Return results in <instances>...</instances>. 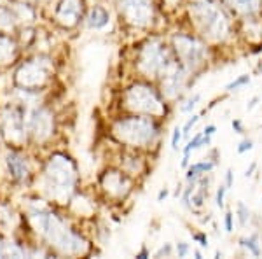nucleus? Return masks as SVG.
<instances>
[{"mask_svg": "<svg viewBox=\"0 0 262 259\" xmlns=\"http://www.w3.org/2000/svg\"><path fill=\"white\" fill-rule=\"evenodd\" d=\"M126 107L133 112H140L143 116L161 117L166 114V105L161 93L150 86V84L137 83L128 88L124 93Z\"/></svg>", "mask_w": 262, "mask_h": 259, "instance_id": "6", "label": "nucleus"}, {"mask_svg": "<svg viewBox=\"0 0 262 259\" xmlns=\"http://www.w3.org/2000/svg\"><path fill=\"white\" fill-rule=\"evenodd\" d=\"M114 135L122 144L142 147L154 142L159 135V128L150 116H129L114 125Z\"/></svg>", "mask_w": 262, "mask_h": 259, "instance_id": "3", "label": "nucleus"}, {"mask_svg": "<svg viewBox=\"0 0 262 259\" xmlns=\"http://www.w3.org/2000/svg\"><path fill=\"white\" fill-rule=\"evenodd\" d=\"M7 165H9L12 177H16V179H25V177L28 175V167H27V161L23 160V156L16 154V152H11L9 160H7Z\"/></svg>", "mask_w": 262, "mask_h": 259, "instance_id": "17", "label": "nucleus"}, {"mask_svg": "<svg viewBox=\"0 0 262 259\" xmlns=\"http://www.w3.org/2000/svg\"><path fill=\"white\" fill-rule=\"evenodd\" d=\"M119 9L126 21L135 27H149L154 18L152 0H119Z\"/></svg>", "mask_w": 262, "mask_h": 259, "instance_id": "8", "label": "nucleus"}, {"mask_svg": "<svg viewBox=\"0 0 262 259\" xmlns=\"http://www.w3.org/2000/svg\"><path fill=\"white\" fill-rule=\"evenodd\" d=\"M257 102H259V96H253V98H252L250 102H248L247 109H248V110H252V109H253V107H255V105H257Z\"/></svg>", "mask_w": 262, "mask_h": 259, "instance_id": "35", "label": "nucleus"}, {"mask_svg": "<svg viewBox=\"0 0 262 259\" xmlns=\"http://www.w3.org/2000/svg\"><path fill=\"white\" fill-rule=\"evenodd\" d=\"M255 168H257V163H252V165H250V168H248L247 172H245V175H247V177H250L252 173H253V170H255Z\"/></svg>", "mask_w": 262, "mask_h": 259, "instance_id": "36", "label": "nucleus"}, {"mask_svg": "<svg viewBox=\"0 0 262 259\" xmlns=\"http://www.w3.org/2000/svg\"><path fill=\"white\" fill-rule=\"evenodd\" d=\"M200 121V116H191L187 119V123H185L184 125V128H182V133H184V137L187 138L189 135H191V130L194 128V126H196V123Z\"/></svg>", "mask_w": 262, "mask_h": 259, "instance_id": "24", "label": "nucleus"}, {"mask_svg": "<svg viewBox=\"0 0 262 259\" xmlns=\"http://www.w3.org/2000/svg\"><path fill=\"white\" fill-rule=\"evenodd\" d=\"M215 131H217V126H215V125L205 126V130H203V137H205L206 140H212V137L215 135Z\"/></svg>", "mask_w": 262, "mask_h": 259, "instance_id": "31", "label": "nucleus"}, {"mask_svg": "<svg viewBox=\"0 0 262 259\" xmlns=\"http://www.w3.org/2000/svg\"><path fill=\"white\" fill-rule=\"evenodd\" d=\"M232 184H234V177H232V170H227L226 172V186L227 189L232 188Z\"/></svg>", "mask_w": 262, "mask_h": 259, "instance_id": "34", "label": "nucleus"}, {"mask_svg": "<svg viewBox=\"0 0 262 259\" xmlns=\"http://www.w3.org/2000/svg\"><path fill=\"white\" fill-rule=\"evenodd\" d=\"M49 77V65L48 62L32 60L25 63L21 69L16 72V81L21 88H39Z\"/></svg>", "mask_w": 262, "mask_h": 259, "instance_id": "9", "label": "nucleus"}, {"mask_svg": "<svg viewBox=\"0 0 262 259\" xmlns=\"http://www.w3.org/2000/svg\"><path fill=\"white\" fill-rule=\"evenodd\" d=\"M4 130H6L7 135H11L12 140H19L23 137L25 123H23V117H21V114L18 110L7 112V116L4 117Z\"/></svg>", "mask_w": 262, "mask_h": 259, "instance_id": "14", "label": "nucleus"}, {"mask_svg": "<svg viewBox=\"0 0 262 259\" xmlns=\"http://www.w3.org/2000/svg\"><path fill=\"white\" fill-rule=\"evenodd\" d=\"M4 254H6V245L0 244V256H4Z\"/></svg>", "mask_w": 262, "mask_h": 259, "instance_id": "39", "label": "nucleus"}, {"mask_svg": "<svg viewBox=\"0 0 262 259\" xmlns=\"http://www.w3.org/2000/svg\"><path fill=\"white\" fill-rule=\"evenodd\" d=\"M226 193H227V186L226 184L219 186L217 193H215V203H217L219 209H224V205H226Z\"/></svg>", "mask_w": 262, "mask_h": 259, "instance_id": "23", "label": "nucleus"}, {"mask_svg": "<svg viewBox=\"0 0 262 259\" xmlns=\"http://www.w3.org/2000/svg\"><path fill=\"white\" fill-rule=\"evenodd\" d=\"M138 65H140V70L143 74L154 75V77H164L179 67V58H177V54L171 53V49L163 41L154 39L143 46Z\"/></svg>", "mask_w": 262, "mask_h": 259, "instance_id": "4", "label": "nucleus"}, {"mask_svg": "<svg viewBox=\"0 0 262 259\" xmlns=\"http://www.w3.org/2000/svg\"><path fill=\"white\" fill-rule=\"evenodd\" d=\"M108 19H111V14H108V11L105 9V7H93L90 11V14H88V27L90 28H95V30H100V28L107 27L108 25Z\"/></svg>", "mask_w": 262, "mask_h": 259, "instance_id": "16", "label": "nucleus"}, {"mask_svg": "<svg viewBox=\"0 0 262 259\" xmlns=\"http://www.w3.org/2000/svg\"><path fill=\"white\" fill-rule=\"evenodd\" d=\"M200 98H201L200 93H196L194 96H191V98H189L184 105H182V112H191V110L198 105V102H200Z\"/></svg>", "mask_w": 262, "mask_h": 259, "instance_id": "25", "label": "nucleus"}, {"mask_svg": "<svg viewBox=\"0 0 262 259\" xmlns=\"http://www.w3.org/2000/svg\"><path fill=\"white\" fill-rule=\"evenodd\" d=\"M236 214H238V221H239V224H242V226H247V224L250 223L252 212L243 202H238V205H236Z\"/></svg>", "mask_w": 262, "mask_h": 259, "instance_id": "21", "label": "nucleus"}, {"mask_svg": "<svg viewBox=\"0 0 262 259\" xmlns=\"http://www.w3.org/2000/svg\"><path fill=\"white\" fill-rule=\"evenodd\" d=\"M194 256H196V259H201V257H203V254L200 252V250H194Z\"/></svg>", "mask_w": 262, "mask_h": 259, "instance_id": "40", "label": "nucleus"}, {"mask_svg": "<svg viewBox=\"0 0 262 259\" xmlns=\"http://www.w3.org/2000/svg\"><path fill=\"white\" fill-rule=\"evenodd\" d=\"M173 252V247L170 244H164L161 249L156 252V257H161V256H170V254Z\"/></svg>", "mask_w": 262, "mask_h": 259, "instance_id": "32", "label": "nucleus"}, {"mask_svg": "<svg viewBox=\"0 0 262 259\" xmlns=\"http://www.w3.org/2000/svg\"><path fill=\"white\" fill-rule=\"evenodd\" d=\"M260 244H262V235H260Z\"/></svg>", "mask_w": 262, "mask_h": 259, "instance_id": "42", "label": "nucleus"}, {"mask_svg": "<svg viewBox=\"0 0 262 259\" xmlns=\"http://www.w3.org/2000/svg\"><path fill=\"white\" fill-rule=\"evenodd\" d=\"M173 51L177 58L189 72H198L208 62V46L206 42L191 33H177L173 35Z\"/></svg>", "mask_w": 262, "mask_h": 259, "instance_id": "7", "label": "nucleus"}, {"mask_svg": "<svg viewBox=\"0 0 262 259\" xmlns=\"http://www.w3.org/2000/svg\"><path fill=\"white\" fill-rule=\"evenodd\" d=\"M231 126H232V130L236 131V133H245V126H243V123H242V119H232V123H231Z\"/></svg>", "mask_w": 262, "mask_h": 259, "instance_id": "33", "label": "nucleus"}, {"mask_svg": "<svg viewBox=\"0 0 262 259\" xmlns=\"http://www.w3.org/2000/svg\"><path fill=\"white\" fill-rule=\"evenodd\" d=\"M147 256H149V252H147V250H145V249H143V250H142V252H140V254H138V257H147Z\"/></svg>", "mask_w": 262, "mask_h": 259, "instance_id": "38", "label": "nucleus"}, {"mask_svg": "<svg viewBox=\"0 0 262 259\" xmlns=\"http://www.w3.org/2000/svg\"><path fill=\"white\" fill-rule=\"evenodd\" d=\"M239 245L243 249H247L248 254H252L255 257H259L262 254V244L259 235H250V236H245V238H239Z\"/></svg>", "mask_w": 262, "mask_h": 259, "instance_id": "18", "label": "nucleus"}, {"mask_svg": "<svg viewBox=\"0 0 262 259\" xmlns=\"http://www.w3.org/2000/svg\"><path fill=\"white\" fill-rule=\"evenodd\" d=\"M16 23V16L7 9V7H0V27L2 28H11Z\"/></svg>", "mask_w": 262, "mask_h": 259, "instance_id": "22", "label": "nucleus"}, {"mask_svg": "<svg viewBox=\"0 0 262 259\" xmlns=\"http://www.w3.org/2000/svg\"><path fill=\"white\" fill-rule=\"evenodd\" d=\"M77 173L70 158L56 154L46 167V186L49 193L58 200H65L74 191Z\"/></svg>", "mask_w": 262, "mask_h": 259, "instance_id": "5", "label": "nucleus"}, {"mask_svg": "<svg viewBox=\"0 0 262 259\" xmlns=\"http://www.w3.org/2000/svg\"><path fill=\"white\" fill-rule=\"evenodd\" d=\"M247 84H250V75L248 74H242V75H238L234 81H231L229 84L226 86V91H238V90H242L243 86H247Z\"/></svg>", "mask_w": 262, "mask_h": 259, "instance_id": "20", "label": "nucleus"}, {"mask_svg": "<svg viewBox=\"0 0 262 259\" xmlns=\"http://www.w3.org/2000/svg\"><path fill=\"white\" fill-rule=\"evenodd\" d=\"M30 130L33 131L37 138H46L51 135L53 131V117L48 110L40 109V110H35L30 119Z\"/></svg>", "mask_w": 262, "mask_h": 259, "instance_id": "11", "label": "nucleus"}, {"mask_svg": "<svg viewBox=\"0 0 262 259\" xmlns=\"http://www.w3.org/2000/svg\"><path fill=\"white\" fill-rule=\"evenodd\" d=\"M12 54H14V44L0 35V63H7L12 58Z\"/></svg>", "mask_w": 262, "mask_h": 259, "instance_id": "19", "label": "nucleus"}, {"mask_svg": "<svg viewBox=\"0 0 262 259\" xmlns=\"http://www.w3.org/2000/svg\"><path fill=\"white\" fill-rule=\"evenodd\" d=\"M192 240L198 242L200 247H208V236H206V233H203V231L192 233Z\"/></svg>", "mask_w": 262, "mask_h": 259, "instance_id": "27", "label": "nucleus"}, {"mask_svg": "<svg viewBox=\"0 0 262 259\" xmlns=\"http://www.w3.org/2000/svg\"><path fill=\"white\" fill-rule=\"evenodd\" d=\"M189 14H191L192 27L205 41L221 44L231 37V16L215 0H191Z\"/></svg>", "mask_w": 262, "mask_h": 259, "instance_id": "1", "label": "nucleus"}, {"mask_svg": "<svg viewBox=\"0 0 262 259\" xmlns=\"http://www.w3.org/2000/svg\"><path fill=\"white\" fill-rule=\"evenodd\" d=\"M226 6H229L236 14H242L245 18L257 16L262 11V0H224Z\"/></svg>", "mask_w": 262, "mask_h": 259, "instance_id": "12", "label": "nucleus"}, {"mask_svg": "<svg viewBox=\"0 0 262 259\" xmlns=\"http://www.w3.org/2000/svg\"><path fill=\"white\" fill-rule=\"evenodd\" d=\"M252 149H253V142L250 138H245L239 142V146H238V154H245V152H248Z\"/></svg>", "mask_w": 262, "mask_h": 259, "instance_id": "29", "label": "nucleus"}, {"mask_svg": "<svg viewBox=\"0 0 262 259\" xmlns=\"http://www.w3.org/2000/svg\"><path fill=\"white\" fill-rule=\"evenodd\" d=\"M166 196H168V189H163L161 193H159V196H158V198H159V202H161V200H163V198H166Z\"/></svg>", "mask_w": 262, "mask_h": 259, "instance_id": "37", "label": "nucleus"}, {"mask_svg": "<svg viewBox=\"0 0 262 259\" xmlns=\"http://www.w3.org/2000/svg\"><path fill=\"white\" fill-rule=\"evenodd\" d=\"M182 137H184V133H182V128L177 126V128L173 130V135H171V147H173V149H179V144H180Z\"/></svg>", "mask_w": 262, "mask_h": 259, "instance_id": "28", "label": "nucleus"}, {"mask_svg": "<svg viewBox=\"0 0 262 259\" xmlns=\"http://www.w3.org/2000/svg\"><path fill=\"white\" fill-rule=\"evenodd\" d=\"M213 168H215V161H210V160L198 161V163H192L191 167H187V175H185V179H187V182H196V181H200L201 177H205V173L212 172Z\"/></svg>", "mask_w": 262, "mask_h": 259, "instance_id": "15", "label": "nucleus"}, {"mask_svg": "<svg viewBox=\"0 0 262 259\" xmlns=\"http://www.w3.org/2000/svg\"><path fill=\"white\" fill-rule=\"evenodd\" d=\"M224 228H226L227 233L234 231V215H232V212H226V215H224Z\"/></svg>", "mask_w": 262, "mask_h": 259, "instance_id": "26", "label": "nucleus"}, {"mask_svg": "<svg viewBox=\"0 0 262 259\" xmlns=\"http://www.w3.org/2000/svg\"><path fill=\"white\" fill-rule=\"evenodd\" d=\"M257 72H260V74H262V60L257 63Z\"/></svg>", "mask_w": 262, "mask_h": 259, "instance_id": "41", "label": "nucleus"}, {"mask_svg": "<svg viewBox=\"0 0 262 259\" xmlns=\"http://www.w3.org/2000/svg\"><path fill=\"white\" fill-rule=\"evenodd\" d=\"M189 244H185V242H179V245H177V254H179V257H185L189 254Z\"/></svg>", "mask_w": 262, "mask_h": 259, "instance_id": "30", "label": "nucleus"}, {"mask_svg": "<svg viewBox=\"0 0 262 259\" xmlns=\"http://www.w3.org/2000/svg\"><path fill=\"white\" fill-rule=\"evenodd\" d=\"M82 2L81 0H61L56 11V18L65 27H72L81 18Z\"/></svg>", "mask_w": 262, "mask_h": 259, "instance_id": "10", "label": "nucleus"}, {"mask_svg": "<svg viewBox=\"0 0 262 259\" xmlns=\"http://www.w3.org/2000/svg\"><path fill=\"white\" fill-rule=\"evenodd\" d=\"M32 221L35 224L37 231H40L58 250H61L65 254L86 252L88 244L84 242L82 236L72 231L56 214L40 209L32 212Z\"/></svg>", "mask_w": 262, "mask_h": 259, "instance_id": "2", "label": "nucleus"}, {"mask_svg": "<svg viewBox=\"0 0 262 259\" xmlns=\"http://www.w3.org/2000/svg\"><path fill=\"white\" fill-rule=\"evenodd\" d=\"M103 186L107 191H111L112 194L122 196L129 191V181L126 175H122L121 172H111L103 177Z\"/></svg>", "mask_w": 262, "mask_h": 259, "instance_id": "13", "label": "nucleus"}]
</instances>
